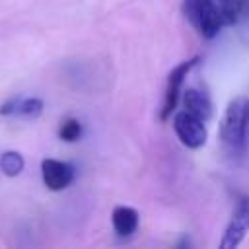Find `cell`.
<instances>
[{
  "label": "cell",
  "mask_w": 249,
  "mask_h": 249,
  "mask_svg": "<svg viewBox=\"0 0 249 249\" xmlns=\"http://www.w3.org/2000/svg\"><path fill=\"white\" fill-rule=\"evenodd\" d=\"M113 228L119 235H132L138 228V212L130 206H117L113 210Z\"/></svg>",
  "instance_id": "cell-9"
},
{
  "label": "cell",
  "mask_w": 249,
  "mask_h": 249,
  "mask_svg": "<svg viewBox=\"0 0 249 249\" xmlns=\"http://www.w3.org/2000/svg\"><path fill=\"white\" fill-rule=\"evenodd\" d=\"M183 12L191 21V25L204 39L216 37L222 25L226 23L220 6L214 0H183Z\"/></svg>",
  "instance_id": "cell-2"
},
{
  "label": "cell",
  "mask_w": 249,
  "mask_h": 249,
  "mask_svg": "<svg viewBox=\"0 0 249 249\" xmlns=\"http://www.w3.org/2000/svg\"><path fill=\"white\" fill-rule=\"evenodd\" d=\"M218 6L224 16V21L228 25H233L245 16L249 8V0H218Z\"/></svg>",
  "instance_id": "cell-10"
},
{
  "label": "cell",
  "mask_w": 249,
  "mask_h": 249,
  "mask_svg": "<svg viewBox=\"0 0 249 249\" xmlns=\"http://www.w3.org/2000/svg\"><path fill=\"white\" fill-rule=\"evenodd\" d=\"M58 136L64 140V142H76L80 136H82V124L78 119H66L60 123V128H58Z\"/></svg>",
  "instance_id": "cell-12"
},
{
  "label": "cell",
  "mask_w": 249,
  "mask_h": 249,
  "mask_svg": "<svg viewBox=\"0 0 249 249\" xmlns=\"http://www.w3.org/2000/svg\"><path fill=\"white\" fill-rule=\"evenodd\" d=\"M173 130L177 134V138L181 140V144H185L191 150L202 148L206 144L208 138V130L204 121H200L198 117L191 115L189 111H179L173 117Z\"/></svg>",
  "instance_id": "cell-4"
},
{
  "label": "cell",
  "mask_w": 249,
  "mask_h": 249,
  "mask_svg": "<svg viewBox=\"0 0 249 249\" xmlns=\"http://www.w3.org/2000/svg\"><path fill=\"white\" fill-rule=\"evenodd\" d=\"M220 140L224 150L239 158L247 150L249 140V97L239 95L231 99L224 111V117L220 121Z\"/></svg>",
  "instance_id": "cell-1"
},
{
  "label": "cell",
  "mask_w": 249,
  "mask_h": 249,
  "mask_svg": "<svg viewBox=\"0 0 249 249\" xmlns=\"http://www.w3.org/2000/svg\"><path fill=\"white\" fill-rule=\"evenodd\" d=\"M43 113V99L39 97H12L0 105V115L35 119Z\"/></svg>",
  "instance_id": "cell-7"
},
{
  "label": "cell",
  "mask_w": 249,
  "mask_h": 249,
  "mask_svg": "<svg viewBox=\"0 0 249 249\" xmlns=\"http://www.w3.org/2000/svg\"><path fill=\"white\" fill-rule=\"evenodd\" d=\"M23 167H25V160H23V156L19 152L8 150V152H4L0 156V171L4 175L16 177V175H19L23 171Z\"/></svg>",
  "instance_id": "cell-11"
},
{
  "label": "cell",
  "mask_w": 249,
  "mask_h": 249,
  "mask_svg": "<svg viewBox=\"0 0 249 249\" xmlns=\"http://www.w3.org/2000/svg\"><path fill=\"white\" fill-rule=\"evenodd\" d=\"M196 62H198V56H193V58H189V60L179 62V64L167 74L165 91H163V103H161V109H160V119H161V121H167V119L171 117V113L175 111V105H177L179 93H181V89H183L185 78H187L189 72L196 66Z\"/></svg>",
  "instance_id": "cell-3"
},
{
  "label": "cell",
  "mask_w": 249,
  "mask_h": 249,
  "mask_svg": "<svg viewBox=\"0 0 249 249\" xmlns=\"http://www.w3.org/2000/svg\"><path fill=\"white\" fill-rule=\"evenodd\" d=\"M41 173H43V183L47 185L49 191H62L74 181V167L66 161L53 158L43 160Z\"/></svg>",
  "instance_id": "cell-6"
},
{
  "label": "cell",
  "mask_w": 249,
  "mask_h": 249,
  "mask_svg": "<svg viewBox=\"0 0 249 249\" xmlns=\"http://www.w3.org/2000/svg\"><path fill=\"white\" fill-rule=\"evenodd\" d=\"M183 105H185V111H189L191 115L198 117L204 123L212 117V101H210L208 93H204L196 88H187L183 91Z\"/></svg>",
  "instance_id": "cell-8"
},
{
  "label": "cell",
  "mask_w": 249,
  "mask_h": 249,
  "mask_svg": "<svg viewBox=\"0 0 249 249\" xmlns=\"http://www.w3.org/2000/svg\"><path fill=\"white\" fill-rule=\"evenodd\" d=\"M247 231H249V195H243L235 204L231 220H230V224L224 231V237L220 241V247L222 249H235L243 241Z\"/></svg>",
  "instance_id": "cell-5"
}]
</instances>
